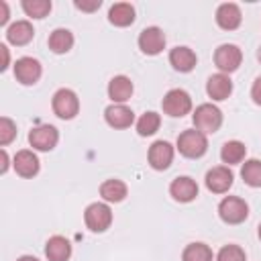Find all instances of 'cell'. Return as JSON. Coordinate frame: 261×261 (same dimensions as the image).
Returning <instances> with one entry per match:
<instances>
[{
  "mask_svg": "<svg viewBox=\"0 0 261 261\" xmlns=\"http://www.w3.org/2000/svg\"><path fill=\"white\" fill-rule=\"evenodd\" d=\"M175 151H179L186 159H200L208 151V137L196 128H186L175 141Z\"/></svg>",
  "mask_w": 261,
  "mask_h": 261,
  "instance_id": "cell-1",
  "label": "cell"
},
{
  "mask_svg": "<svg viewBox=\"0 0 261 261\" xmlns=\"http://www.w3.org/2000/svg\"><path fill=\"white\" fill-rule=\"evenodd\" d=\"M192 122H194V128L204 133L206 137L214 135L222 126V110L214 102H204L196 106V110L192 112Z\"/></svg>",
  "mask_w": 261,
  "mask_h": 261,
  "instance_id": "cell-2",
  "label": "cell"
},
{
  "mask_svg": "<svg viewBox=\"0 0 261 261\" xmlns=\"http://www.w3.org/2000/svg\"><path fill=\"white\" fill-rule=\"evenodd\" d=\"M53 114L61 120H73L80 114V98L71 88H59L51 98Z\"/></svg>",
  "mask_w": 261,
  "mask_h": 261,
  "instance_id": "cell-3",
  "label": "cell"
},
{
  "mask_svg": "<svg viewBox=\"0 0 261 261\" xmlns=\"http://www.w3.org/2000/svg\"><path fill=\"white\" fill-rule=\"evenodd\" d=\"M161 108H163V114L171 118H181L192 112L194 102H192V96L184 88H171L169 92H165L161 100Z\"/></svg>",
  "mask_w": 261,
  "mask_h": 261,
  "instance_id": "cell-4",
  "label": "cell"
},
{
  "mask_svg": "<svg viewBox=\"0 0 261 261\" xmlns=\"http://www.w3.org/2000/svg\"><path fill=\"white\" fill-rule=\"evenodd\" d=\"M218 216L224 224H243L249 218V204L239 196H224L218 204Z\"/></svg>",
  "mask_w": 261,
  "mask_h": 261,
  "instance_id": "cell-5",
  "label": "cell"
},
{
  "mask_svg": "<svg viewBox=\"0 0 261 261\" xmlns=\"http://www.w3.org/2000/svg\"><path fill=\"white\" fill-rule=\"evenodd\" d=\"M84 222L92 232H106L112 224V208L106 202H92L84 210Z\"/></svg>",
  "mask_w": 261,
  "mask_h": 261,
  "instance_id": "cell-6",
  "label": "cell"
},
{
  "mask_svg": "<svg viewBox=\"0 0 261 261\" xmlns=\"http://www.w3.org/2000/svg\"><path fill=\"white\" fill-rule=\"evenodd\" d=\"M243 63V51L239 45L234 43H222L214 49V65L218 67L220 73L230 75L232 71H237Z\"/></svg>",
  "mask_w": 261,
  "mask_h": 261,
  "instance_id": "cell-7",
  "label": "cell"
},
{
  "mask_svg": "<svg viewBox=\"0 0 261 261\" xmlns=\"http://www.w3.org/2000/svg\"><path fill=\"white\" fill-rule=\"evenodd\" d=\"M59 143V130L53 124H37L29 130V145L33 147V151H53Z\"/></svg>",
  "mask_w": 261,
  "mask_h": 261,
  "instance_id": "cell-8",
  "label": "cell"
},
{
  "mask_svg": "<svg viewBox=\"0 0 261 261\" xmlns=\"http://www.w3.org/2000/svg\"><path fill=\"white\" fill-rule=\"evenodd\" d=\"M12 71H14V80L18 84H22V86H35L41 80V75H43V65H41L39 59L24 55V57H18L14 61Z\"/></svg>",
  "mask_w": 261,
  "mask_h": 261,
  "instance_id": "cell-9",
  "label": "cell"
},
{
  "mask_svg": "<svg viewBox=\"0 0 261 261\" xmlns=\"http://www.w3.org/2000/svg\"><path fill=\"white\" fill-rule=\"evenodd\" d=\"M173 157H175V147L169 141H163V139L155 141L147 151V161H149L151 169H155V171L169 169L171 163H173Z\"/></svg>",
  "mask_w": 261,
  "mask_h": 261,
  "instance_id": "cell-10",
  "label": "cell"
},
{
  "mask_svg": "<svg viewBox=\"0 0 261 261\" xmlns=\"http://www.w3.org/2000/svg\"><path fill=\"white\" fill-rule=\"evenodd\" d=\"M204 184L212 194H226L234 184V173L228 165H216L206 171Z\"/></svg>",
  "mask_w": 261,
  "mask_h": 261,
  "instance_id": "cell-11",
  "label": "cell"
},
{
  "mask_svg": "<svg viewBox=\"0 0 261 261\" xmlns=\"http://www.w3.org/2000/svg\"><path fill=\"white\" fill-rule=\"evenodd\" d=\"M165 43H167V37L163 33V29H159V27H145L139 33V39H137V45H139L141 53L151 55V57L159 55L165 49Z\"/></svg>",
  "mask_w": 261,
  "mask_h": 261,
  "instance_id": "cell-12",
  "label": "cell"
},
{
  "mask_svg": "<svg viewBox=\"0 0 261 261\" xmlns=\"http://www.w3.org/2000/svg\"><path fill=\"white\" fill-rule=\"evenodd\" d=\"M198 192H200V188H198L196 179L190 177V175H177V177L171 179V184H169V196H171L175 202H179V204H190V202H194V200L198 198Z\"/></svg>",
  "mask_w": 261,
  "mask_h": 261,
  "instance_id": "cell-13",
  "label": "cell"
},
{
  "mask_svg": "<svg viewBox=\"0 0 261 261\" xmlns=\"http://www.w3.org/2000/svg\"><path fill=\"white\" fill-rule=\"evenodd\" d=\"M12 167L20 177L31 179V177H35L39 173L41 161H39V157H37V153L33 149H20V151H16V155L12 159Z\"/></svg>",
  "mask_w": 261,
  "mask_h": 261,
  "instance_id": "cell-14",
  "label": "cell"
},
{
  "mask_svg": "<svg viewBox=\"0 0 261 261\" xmlns=\"http://www.w3.org/2000/svg\"><path fill=\"white\" fill-rule=\"evenodd\" d=\"M104 120L110 128H128L135 124V112L126 104H110L104 108Z\"/></svg>",
  "mask_w": 261,
  "mask_h": 261,
  "instance_id": "cell-15",
  "label": "cell"
},
{
  "mask_svg": "<svg viewBox=\"0 0 261 261\" xmlns=\"http://www.w3.org/2000/svg\"><path fill=\"white\" fill-rule=\"evenodd\" d=\"M206 94L212 102H222L232 94V80L226 73H212L206 80Z\"/></svg>",
  "mask_w": 261,
  "mask_h": 261,
  "instance_id": "cell-16",
  "label": "cell"
},
{
  "mask_svg": "<svg viewBox=\"0 0 261 261\" xmlns=\"http://www.w3.org/2000/svg\"><path fill=\"white\" fill-rule=\"evenodd\" d=\"M216 24L222 31H237L243 22V12L239 8V4L234 2H224L216 8Z\"/></svg>",
  "mask_w": 261,
  "mask_h": 261,
  "instance_id": "cell-17",
  "label": "cell"
},
{
  "mask_svg": "<svg viewBox=\"0 0 261 261\" xmlns=\"http://www.w3.org/2000/svg\"><path fill=\"white\" fill-rule=\"evenodd\" d=\"M106 92H108V98L112 100V104H126L130 100L133 92H135V86H133V82H130L128 75H122L120 73V75L110 77Z\"/></svg>",
  "mask_w": 261,
  "mask_h": 261,
  "instance_id": "cell-18",
  "label": "cell"
},
{
  "mask_svg": "<svg viewBox=\"0 0 261 261\" xmlns=\"http://www.w3.org/2000/svg\"><path fill=\"white\" fill-rule=\"evenodd\" d=\"M198 63V57L194 53V49H190L188 45H177L169 51V65L179 71V73H190Z\"/></svg>",
  "mask_w": 261,
  "mask_h": 261,
  "instance_id": "cell-19",
  "label": "cell"
},
{
  "mask_svg": "<svg viewBox=\"0 0 261 261\" xmlns=\"http://www.w3.org/2000/svg\"><path fill=\"white\" fill-rule=\"evenodd\" d=\"M35 37V29L29 20H14L10 22V27L6 29V41L14 47H24L33 41Z\"/></svg>",
  "mask_w": 261,
  "mask_h": 261,
  "instance_id": "cell-20",
  "label": "cell"
},
{
  "mask_svg": "<svg viewBox=\"0 0 261 261\" xmlns=\"http://www.w3.org/2000/svg\"><path fill=\"white\" fill-rule=\"evenodd\" d=\"M45 257H47V261H69L71 243L61 234L49 237L45 243Z\"/></svg>",
  "mask_w": 261,
  "mask_h": 261,
  "instance_id": "cell-21",
  "label": "cell"
},
{
  "mask_svg": "<svg viewBox=\"0 0 261 261\" xmlns=\"http://www.w3.org/2000/svg\"><path fill=\"white\" fill-rule=\"evenodd\" d=\"M135 18H137V12L130 2H116L108 8V22L118 29L130 27L135 22Z\"/></svg>",
  "mask_w": 261,
  "mask_h": 261,
  "instance_id": "cell-22",
  "label": "cell"
},
{
  "mask_svg": "<svg viewBox=\"0 0 261 261\" xmlns=\"http://www.w3.org/2000/svg\"><path fill=\"white\" fill-rule=\"evenodd\" d=\"M100 196L106 204H118L128 196V186L122 179H116V177L104 179L100 184Z\"/></svg>",
  "mask_w": 261,
  "mask_h": 261,
  "instance_id": "cell-23",
  "label": "cell"
},
{
  "mask_svg": "<svg viewBox=\"0 0 261 261\" xmlns=\"http://www.w3.org/2000/svg\"><path fill=\"white\" fill-rule=\"evenodd\" d=\"M73 43H75L73 33H71L69 29H63V27L51 31V35H49V39H47V45H49V49H51L55 55L69 53L71 47H73Z\"/></svg>",
  "mask_w": 261,
  "mask_h": 261,
  "instance_id": "cell-24",
  "label": "cell"
},
{
  "mask_svg": "<svg viewBox=\"0 0 261 261\" xmlns=\"http://www.w3.org/2000/svg\"><path fill=\"white\" fill-rule=\"evenodd\" d=\"M247 159V147H245V143L243 141H237V139H232V141H226L222 147H220V161L224 163V165H239V163H243Z\"/></svg>",
  "mask_w": 261,
  "mask_h": 261,
  "instance_id": "cell-25",
  "label": "cell"
},
{
  "mask_svg": "<svg viewBox=\"0 0 261 261\" xmlns=\"http://www.w3.org/2000/svg\"><path fill=\"white\" fill-rule=\"evenodd\" d=\"M135 126H137L139 137H153V135L159 130V126H161V114H157L155 110L143 112V114L137 118Z\"/></svg>",
  "mask_w": 261,
  "mask_h": 261,
  "instance_id": "cell-26",
  "label": "cell"
},
{
  "mask_svg": "<svg viewBox=\"0 0 261 261\" xmlns=\"http://www.w3.org/2000/svg\"><path fill=\"white\" fill-rule=\"evenodd\" d=\"M241 177L249 188H261V159H245L241 165Z\"/></svg>",
  "mask_w": 261,
  "mask_h": 261,
  "instance_id": "cell-27",
  "label": "cell"
},
{
  "mask_svg": "<svg viewBox=\"0 0 261 261\" xmlns=\"http://www.w3.org/2000/svg\"><path fill=\"white\" fill-rule=\"evenodd\" d=\"M214 253L206 243H190L181 251V261H212Z\"/></svg>",
  "mask_w": 261,
  "mask_h": 261,
  "instance_id": "cell-28",
  "label": "cell"
},
{
  "mask_svg": "<svg viewBox=\"0 0 261 261\" xmlns=\"http://www.w3.org/2000/svg\"><path fill=\"white\" fill-rule=\"evenodd\" d=\"M51 6H53L51 0H22L20 2V8L24 10V14L35 20L45 18L51 12Z\"/></svg>",
  "mask_w": 261,
  "mask_h": 261,
  "instance_id": "cell-29",
  "label": "cell"
},
{
  "mask_svg": "<svg viewBox=\"0 0 261 261\" xmlns=\"http://www.w3.org/2000/svg\"><path fill=\"white\" fill-rule=\"evenodd\" d=\"M214 261H247V253L243 247L230 243V245H224L218 249Z\"/></svg>",
  "mask_w": 261,
  "mask_h": 261,
  "instance_id": "cell-30",
  "label": "cell"
},
{
  "mask_svg": "<svg viewBox=\"0 0 261 261\" xmlns=\"http://www.w3.org/2000/svg\"><path fill=\"white\" fill-rule=\"evenodd\" d=\"M14 139H16V122L8 116H2L0 118V147L6 149Z\"/></svg>",
  "mask_w": 261,
  "mask_h": 261,
  "instance_id": "cell-31",
  "label": "cell"
},
{
  "mask_svg": "<svg viewBox=\"0 0 261 261\" xmlns=\"http://www.w3.org/2000/svg\"><path fill=\"white\" fill-rule=\"evenodd\" d=\"M73 6L82 12H96L102 6V0H73Z\"/></svg>",
  "mask_w": 261,
  "mask_h": 261,
  "instance_id": "cell-32",
  "label": "cell"
},
{
  "mask_svg": "<svg viewBox=\"0 0 261 261\" xmlns=\"http://www.w3.org/2000/svg\"><path fill=\"white\" fill-rule=\"evenodd\" d=\"M0 55H2V63H0V71H6L10 67V49L6 43L0 45Z\"/></svg>",
  "mask_w": 261,
  "mask_h": 261,
  "instance_id": "cell-33",
  "label": "cell"
},
{
  "mask_svg": "<svg viewBox=\"0 0 261 261\" xmlns=\"http://www.w3.org/2000/svg\"><path fill=\"white\" fill-rule=\"evenodd\" d=\"M251 98H253V102H255L257 106H261V75L255 77V82H253V86H251Z\"/></svg>",
  "mask_w": 261,
  "mask_h": 261,
  "instance_id": "cell-34",
  "label": "cell"
},
{
  "mask_svg": "<svg viewBox=\"0 0 261 261\" xmlns=\"http://www.w3.org/2000/svg\"><path fill=\"white\" fill-rule=\"evenodd\" d=\"M0 8H2V14H0V27H6V29H8V27H10V24H8V20H10V10H8V4L2 0V2H0Z\"/></svg>",
  "mask_w": 261,
  "mask_h": 261,
  "instance_id": "cell-35",
  "label": "cell"
},
{
  "mask_svg": "<svg viewBox=\"0 0 261 261\" xmlns=\"http://www.w3.org/2000/svg\"><path fill=\"white\" fill-rule=\"evenodd\" d=\"M0 159H2V165H0V173L4 175V173L8 171V167H10V159H8V153H6V149H0Z\"/></svg>",
  "mask_w": 261,
  "mask_h": 261,
  "instance_id": "cell-36",
  "label": "cell"
},
{
  "mask_svg": "<svg viewBox=\"0 0 261 261\" xmlns=\"http://www.w3.org/2000/svg\"><path fill=\"white\" fill-rule=\"evenodd\" d=\"M16 261H41V259H37L35 255H20Z\"/></svg>",
  "mask_w": 261,
  "mask_h": 261,
  "instance_id": "cell-37",
  "label": "cell"
},
{
  "mask_svg": "<svg viewBox=\"0 0 261 261\" xmlns=\"http://www.w3.org/2000/svg\"><path fill=\"white\" fill-rule=\"evenodd\" d=\"M257 61L261 63V45H259V49H257Z\"/></svg>",
  "mask_w": 261,
  "mask_h": 261,
  "instance_id": "cell-38",
  "label": "cell"
},
{
  "mask_svg": "<svg viewBox=\"0 0 261 261\" xmlns=\"http://www.w3.org/2000/svg\"><path fill=\"white\" fill-rule=\"evenodd\" d=\"M257 237H259V241H261V222H259V226H257Z\"/></svg>",
  "mask_w": 261,
  "mask_h": 261,
  "instance_id": "cell-39",
  "label": "cell"
}]
</instances>
